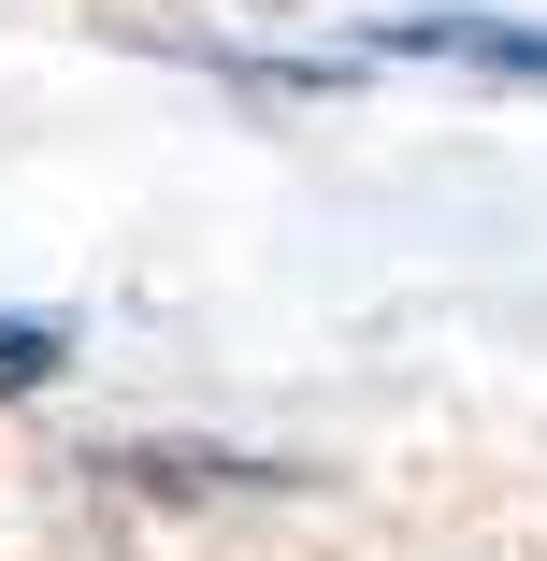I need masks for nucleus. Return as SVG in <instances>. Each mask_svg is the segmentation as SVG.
Masks as SVG:
<instances>
[{"instance_id":"obj_1","label":"nucleus","mask_w":547,"mask_h":561,"mask_svg":"<svg viewBox=\"0 0 547 561\" xmlns=\"http://www.w3.org/2000/svg\"><path fill=\"white\" fill-rule=\"evenodd\" d=\"M375 44H389V58H461V72L547 87V15H476V0H447V15H389Z\"/></svg>"},{"instance_id":"obj_2","label":"nucleus","mask_w":547,"mask_h":561,"mask_svg":"<svg viewBox=\"0 0 547 561\" xmlns=\"http://www.w3.org/2000/svg\"><path fill=\"white\" fill-rule=\"evenodd\" d=\"M58 375V317H0V403Z\"/></svg>"}]
</instances>
